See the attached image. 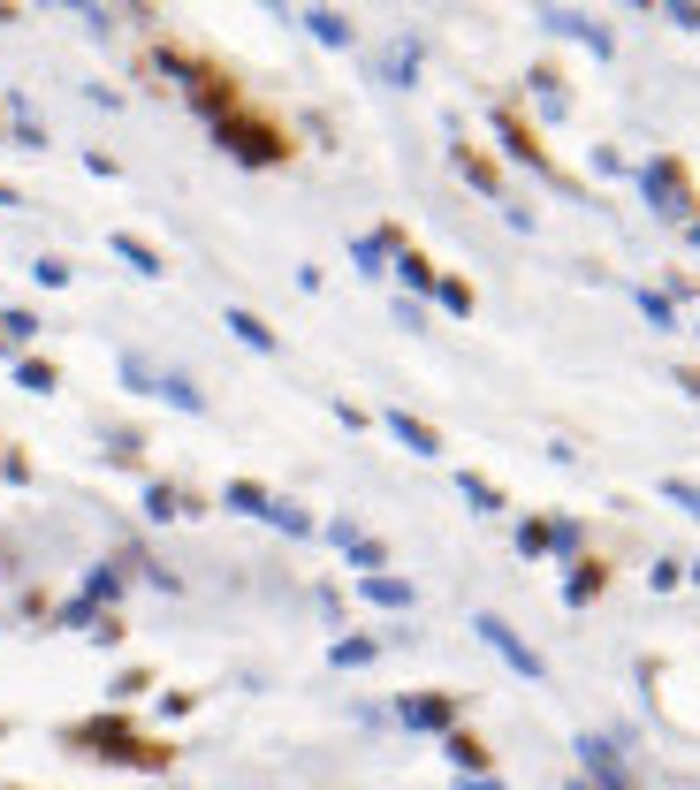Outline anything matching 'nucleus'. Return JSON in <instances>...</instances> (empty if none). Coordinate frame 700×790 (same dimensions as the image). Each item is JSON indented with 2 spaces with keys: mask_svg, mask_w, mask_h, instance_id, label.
<instances>
[{
  "mask_svg": "<svg viewBox=\"0 0 700 790\" xmlns=\"http://www.w3.org/2000/svg\"><path fill=\"white\" fill-rule=\"evenodd\" d=\"M480 638H488V646H495V653H503L518 676H548V661H540V653H533V646H525V638L511 632L503 616H480Z\"/></svg>",
  "mask_w": 700,
  "mask_h": 790,
  "instance_id": "nucleus-3",
  "label": "nucleus"
},
{
  "mask_svg": "<svg viewBox=\"0 0 700 790\" xmlns=\"http://www.w3.org/2000/svg\"><path fill=\"white\" fill-rule=\"evenodd\" d=\"M373 653H381V646H373V638H343V646H336V653H328V661H336V669H358V661H373Z\"/></svg>",
  "mask_w": 700,
  "mask_h": 790,
  "instance_id": "nucleus-19",
  "label": "nucleus"
},
{
  "mask_svg": "<svg viewBox=\"0 0 700 790\" xmlns=\"http://www.w3.org/2000/svg\"><path fill=\"white\" fill-rule=\"evenodd\" d=\"M396 282H411V290H434V267H427L419 251H396Z\"/></svg>",
  "mask_w": 700,
  "mask_h": 790,
  "instance_id": "nucleus-15",
  "label": "nucleus"
},
{
  "mask_svg": "<svg viewBox=\"0 0 700 790\" xmlns=\"http://www.w3.org/2000/svg\"><path fill=\"white\" fill-rule=\"evenodd\" d=\"M221 145H229L236 160H252V167L282 160V138H275L267 122H252V115H221Z\"/></svg>",
  "mask_w": 700,
  "mask_h": 790,
  "instance_id": "nucleus-2",
  "label": "nucleus"
},
{
  "mask_svg": "<svg viewBox=\"0 0 700 790\" xmlns=\"http://www.w3.org/2000/svg\"><path fill=\"white\" fill-rule=\"evenodd\" d=\"M115 259H130L138 274H161V251H153V244H138V236H115Z\"/></svg>",
  "mask_w": 700,
  "mask_h": 790,
  "instance_id": "nucleus-13",
  "label": "nucleus"
},
{
  "mask_svg": "<svg viewBox=\"0 0 700 790\" xmlns=\"http://www.w3.org/2000/svg\"><path fill=\"white\" fill-rule=\"evenodd\" d=\"M404 722H411V730H442V738H450V730H457V699H442V692H411V699H404Z\"/></svg>",
  "mask_w": 700,
  "mask_h": 790,
  "instance_id": "nucleus-5",
  "label": "nucleus"
},
{
  "mask_svg": "<svg viewBox=\"0 0 700 790\" xmlns=\"http://www.w3.org/2000/svg\"><path fill=\"white\" fill-rule=\"evenodd\" d=\"M388 434H396V441H404L411 457H442V441H434V434H427V426H419L411 411H388Z\"/></svg>",
  "mask_w": 700,
  "mask_h": 790,
  "instance_id": "nucleus-7",
  "label": "nucleus"
},
{
  "mask_svg": "<svg viewBox=\"0 0 700 790\" xmlns=\"http://www.w3.org/2000/svg\"><path fill=\"white\" fill-rule=\"evenodd\" d=\"M571 790H579V783H571Z\"/></svg>",
  "mask_w": 700,
  "mask_h": 790,
  "instance_id": "nucleus-26",
  "label": "nucleus"
},
{
  "mask_svg": "<svg viewBox=\"0 0 700 790\" xmlns=\"http://www.w3.org/2000/svg\"><path fill=\"white\" fill-rule=\"evenodd\" d=\"M602 578H609L602 563H579V570L563 578V601H594V593H602Z\"/></svg>",
  "mask_w": 700,
  "mask_h": 790,
  "instance_id": "nucleus-10",
  "label": "nucleus"
},
{
  "mask_svg": "<svg viewBox=\"0 0 700 790\" xmlns=\"http://www.w3.org/2000/svg\"><path fill=\"white\" fill-rule=\"evenodd\" d=\"M548 31H563V38H586L594 54H609V31H602V23H586V15H548Z\"/></svg>",
  "mask_w": 700,
  "mask_h": 790,
  "instance_id": "nucleus-8",
  "label": "nucleus"
},
{
  "mask_svg": "<svg viewBox=\"0 0 700 790\" xmlns=\"http://www.w3.org/2000/svg\"><path fill=\"white\" fill-rule=\"evenodd\" d=\"M305 31H313V38H328V46H350V23H343V15H305Z\"/></svg>",
  "mask_w": 700,
  "mask_h": 790,
  "instance_id": "nucleus-18",
  "label": "nucleus"
},
{
  "mask_svg": "<svg viewBox=\"0 0 700 790\" xmlns=\"http://www.w3.org/2000/svg\"><path fill=\"white\" fill-rule=\"evenodd\" d=\"M434 290H442V305H450V313H472V290H465V282H434Z\"/></svg>",
  "mask_w": 700,
  "mask_h": 790,
  "instance_id": "nucleus-23",
  "label": "nucleus"
},
{
  "mask_svg": "<svg viewBox=\"0 0 700 790\" xmlns=\"http://www.w3.org/2000/svg\"><path fill=\"white\" fill-rule=\"evenodd\" d=\"M358 593H365V601H388V609H411V586H404V578H358Z\"/></svg>",
  "mask_w": 700,
  "mask_h": 790,
  "instance_id": "nucleus-11",
  "label": "nucleus"
},
{
  "mask_svg": "<svg viewBox=\"0 0 700 790\" xmlns=\"http://www.w3.org/2000/svg\"><path fill=\"white\" fill-rule=\"evenodd\" d=\"M229 509H244V517H275V494L252 486V479H236V486H229Z\"/></svg>",
  "mask_w": 700,
  "mask_h": 790,
  "instance_id": "nucleus-9",
  "label": "nucleus"
},
{
  "mask_svg": "<svg viewBox=\"0 0 700 790\" xmlns=\"http://www.w3.org/2000/svg\"><path fill=\"white\" fill-rule=\"evenodd\" d=\"M663 494H670V502H678V509L700 524V486H693V479H663Z\"/></svg>",
  "mask_w": 700,
  "mask_h": 790,
  "instance_id": "nucleus-21",
  "label": "nucleus"
},
{
  "mask_svg": "<svg viewBox=\"0 0 700 790\" xmlns=\"http://www.w3.org/2000/svg\"><path fill=\"white\" fill-rule=\"evenodd\" d=\"M495 122H503V145H511V153H518L525 167H548V153H533V138H525V130L511 122V115H495Z\"/></svg>",
  "mask_w": 700,
  "mask_h": 790,
  "instance_id": "nucleus-16",
  "label": "nucleus"
},
{
  "mask_svg": "<svg viewBox=\"0 0 700 790\" xmlns=\"http://www.w3.org/2000/svg\"><path fill=\"white\" fill-rule=\"evenodd\" d=\"M640 190H648L655 213H670V221L693 213V190H686V167H678V160H648V167H640Z\"/></svg>",
  "mask_w": 700,
  "mask_h": 790,
  "instance_id": "nucleus-1",
  "label": "nucleus"
},
{
  "mask_svg": "<svg viewBox=\"0 0 700 790\" xmlns=\"http://www.w3.org/2000/svg\"><path fill=\"white\" fill-rule=\"evenodd\" d=\"M457 486H465V502H472V509H488V517H495V509H503V494H495V486H488V479H457Z\"/></svg>",
  "mask_w": 700,
  "mask_h": 790,
  "instance_id": "nucleus-17",
  "label": "nucleus"
},
{
  "mask_svg": "<svg viewBox=\"0 0 700 790\" xmlns=\"http://www.w3.org/2000/svg\"><path fill=\"white\" fill-rule=\"evenodd\" d=\"M267 524H275V532H313V517H305V509H290V502H275V517H267Z\"/></svg>",
  "mask_w": 700,
  "mask_h": 790,
  "instance_id": "nucleus-22",
  "label": "nucleus"
},
{
  "mask_svg": "<svg viewBox=\"0 0 700 790\" xmlns=\"http://www.w3.org/2000/svg\"><path fill=\"white\" fill-rule=\"evenodd\" d=\"M122 380H130V388H153V396H168V403H183V411H198V403H206L190 380H175V373H153V365H138V357H122Z\"/></svg>",
  "mask_w": 700,
  "mask_h": 790,
  "instance_id": "nucleus-4",
  "label": "nucleus"
},
{
  "mask_svg": "<svg viewBox=\"0 0 700 790\" xmlns=\"http://www.w3.org/2000/svg\"><path fill=\"white\" fill-rule=\"evenodd\" d=\"M229 334H244L252 350H275V334H267V319H252V313H244V305L229 313Z\"/></svg>",
  "mask_w": 700,
  "mask_h": 790,
  "instance_id": "nucleus-14",
  "label": "nucleus"
},
{
  "mask_svg": "<svg viewBox=\"0 0 700 790\" xmlns=\"http://www.w3.org/2000/svg\"><path fill=\"white\" fill-rule=\"evenodd\" d=\"M579 760L594 768V783H602V790H640L632 776H625V768H617V753H609L602 738H579Z\"/></svg>",
  "mask_w": 700,
  "mask_h": 790,
  "instance_id": "nucleus-6",
  "label": "nucleus"
},
{
  "mask_svg": "<svg viewBox=\"0 0 700 790\" xmlns=\"http://www.w3.org/2000/svg\"><path fill=\"white\" fill-rule=\"evenodd\" d=\"M450 760H457L465 776H480V768H488V745H480V738H465V730H450Z\"/></svg>",
  "mask_w": 700,
  "mask_h": 790,
  "instance_id": "nucleus-12",
  "label": "nucleus"
},
{
  "mask_svg": "<svg viewBox=\"0 0 700 790\" xmlns=\"http://www.w3.org/2000/svg\"><path fill=\"white\" fill-rule=\"evenodd\" d=\"M670 23H678V31H700V8H670Z\"/></svg>",
  "mask_w": 700,
  "mask_h": 790,
  "instance_id": "nucleus-25",
  "label": "nucleus"
},
{
  "mask_svg": "<svg viewBox=\"0 0 700 790\" xmlns=\"http://www.w3.org/2000/svg\"><path fill=\"white\" fill-rule=\"evenodd\" d=\"M457 167H465V175H472V182H480V190H495V167H488V160H472V153H457Z\"/></svg>",
  "mask_w": 700,
  "mask_h": 790,
  "instance_id": "nucleus-24",
  "label": "nucleus"
},
{
  "mask_svg": "<svg viewBox=\"0 0 700 790\" xmlns=\"http://www.w3.org/2000/svg\"><path fill=\"white\" fill-rule=\"evenodd\" d=\"M145 509H153L161 524H175V509H183V494H175V486H145Z\"/></svg>",
  "mask_w": 700,
  "mask_h": 790,
  "instance_id": "nucleus-20",
  "label": "nucleus"
}]
</instances>
